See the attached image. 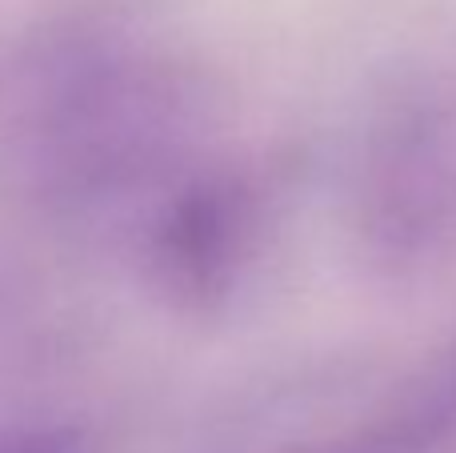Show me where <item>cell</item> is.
<instances>
[{"label": "cell", "mask_w": 456, "mask_h": 453, "mask_svg": "<svg viewBox=\"0 0 456 453\" xmlns=\"http://www.w3.org/2000/svg\"><path fill=\"white\" fill-rule=\"evenodd\" d=\"M205 96L181 64L136 48H64L40 64L12 117L16 161L61 209H101L189 157Z\"/></svg>", "instance_id": "1"}, {"label": "cell", "mask_w": 456, "mask_h": 453, "mask_svg": "<svg viewBox=\"0 0 456 453\" xmlns=\"http://www.w3.org/2000/svg\"><path fill=\"white\" fill-rule=\"evenodd\" d=\"M268 237V193L244 169L192 173L149 225V273L165 301L213 317L240 297Z\"/></svg>", "instance_id": "3"}, {"label": "cell", "mask_w": 456, "mask_h": 453, "mask_svg": "<svg viewBox=\"0 0 456 453\" xmlns=\"http://www.w3.org/2000/svg\"><path fill=\"white\" fill-rule=\"evenodd\" d=\"M456 433V350L380 414L281 453H436Z\"/></svg>", "instance_id": "4"}, {"label": "cell", "mask_w": 456, "mask_h": 453, "mask_svg": "<svg viewBox=\"0 0 456 453\" xmlns=\"http://www.w3.org/2000/svg\"><path fill=\"white\" fill-rule=\"evenodd\" d=\"M356 233L364 257L396 277L456 253L452 93H409L372 125L356 169Z\"/></svg>", "instance_id": "2"}, {"label": "cell", "mask_w": 456, "mask_h": 453, "mask_svg": "<svg viewBox=\"0 0 456 453\" xmlns=\"http://www.w3.org/2000/svg\"><path fill=\"white\" fill-rule=\"evenodd\" d=\"M0 453H101L93 430L80 422L40 417V422H16L0 430Z\"/></svg>", "instance_id": "5"}]
</instances>
